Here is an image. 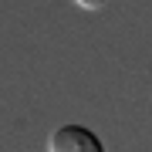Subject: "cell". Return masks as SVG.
Here are the masks:
<instances>
[{"mask_svg":"<svg viewBox=\"0 0 152 152\" xmlns=\"http://www.w3.org/2000/svg\"><path fill=\"white\" fill-rule=\"evenodd\" d=\"M51 152H102V139L81 125H61L48 139Z\"/></svg>","mask_w":152,"mask_h":152,"instance_id":"1","label":"cell"},{"mask_svg":"<svg viewBox=\"0 0 152 152\" xmlns=\"http://www.w3.org/2000/svg\"><path fill=\"white\" fill-rule=\"evenodd\" d=\"M78 7H85V10H98V7H105L108 0H75Z\"/></svg>","mask_w":152,"mask_h":152,"instance_id":"2","label":"cell"}]
</instances>
